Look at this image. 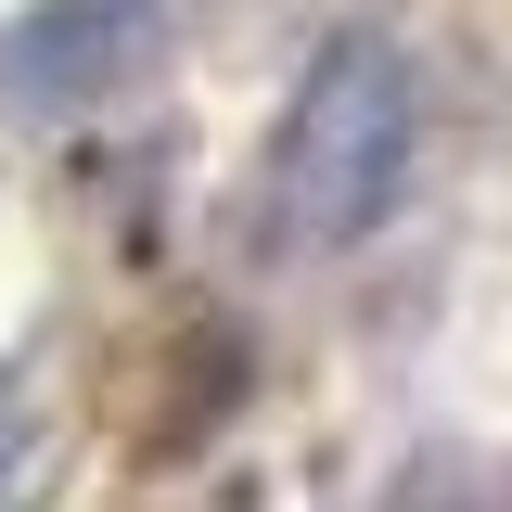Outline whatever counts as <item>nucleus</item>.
Returning <instances> with one entry per match:
<instances>
[{"label":"nucleus","instance_id":"nucleus-1","mask_svg":"<svg viewBox=\"0 0 512 512\" xmlns=\"http://www.w3.org/2000/svg\"><path fill=\"white\" fill-rule=\"evenodd\" d=\"M410 128H423V103H410L397 39L346 26V39L308 64L295 116H282V154H269V231H282V244H359L384 205H397V180H410Z\"/></svg>","mask_w":512,"mask_h":512},{"label":"nucleus","instance_id":"nucleus-2","mask_svg":"<svg viewBox=\"0 0 512 512\" xmlns=\"http://www.w3.org/2000/svg\"><path fill=\"white\" fill-rule=\"evenodd\" d=\"M154 52H167V0H26V13L0 26V103H26V116H90V103L141 90Z\"/></svg>","mask_w":512,"mask_h":512}]
</instances>
